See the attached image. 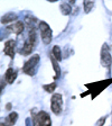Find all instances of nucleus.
<instances>
[{
  "instance_id": "f03ea898",
  "label": "nucleus",
  "mask_w": 112,
  "mask_h": 126,
  "mask_svg": "<svg viewBox=\"0 0 112 126\" xmlns=\"http://www.w3.org/2000/svg\"><path fill=\"white\" fill-rule=\"evenodd\" d=\"M52 122H50V115L45 111H40L38 113L34 118V126H50Z\"/></svg>"
},
{
  "instance_id": "dca6fc26",
  "label": "nucleus",
  "mask_w": 112,
  "mask_h": 126,
  "mask_svg": "<svg viewBox=\"0 0 112 126\" xmlns=\"http://www.w3.org/2000/svg\"><path fill=\"white\" fill-rule=\"evenodd\" d=\"M43 88H44L45 90H46L47 92H53L55 90V88H56V83H52V84H45V86H43Z\"/></svg>"
},
{
  "instance_id": "9d476101",
  "label": "nucleus",
  "mask_w": 112,
  "mask_h": 126,
  "mask_svg": "<svg viewBox=\"0 0 112 126\" xmlns=\"http://www.w3.org/2000/svg\"><path fill=\"white\" fill-rule=\"evenodd\" d=\"M17 19V15L13 13H9V14H6L5 16L2 17L1 19V23L2 24H7V23H10V21H13Z\"/></svg>"
},
{
  "instance_id": "6ab92c4d",
  "label": "nucleus",
  "mask_w": 112,
  "mask_h": 126,
  "mask_svg": "<svg viewBox=\"0 0 112 126\" xmlns=\"http://www.w3.org/2000/svg\"><path fill=\"white\" fill-rule=\"evenodd\" d=\"M1 126H7V125H5V124H3V123H1Z\"/></svg>"
},
{
  "instance_id": "f8f14e48",
  "label": "nucleus",
  "mask_w": 112,
  "mask_h": 126,
  "mask_svg": "<svg viewBox=\"0 0 112 126\" xmlns=\"http://www.w3.org/2000/svg\"><path fill=\"white\" fill-rule=\"evenodd\" d=\"M71 10H72V8H71V6L68 3H62L61 5V11H62V14L68 15V14H71Z\"/></svg>"
},
{
  "instance_id": "6e6552de",
  "label": "nucleus",
  "mask_w": 112,
  "mask_h": 126,
  "mask_svg": "<svg viewBox=\"0 0 112 126\" xmlns=\"http://www.w3.org/2000/svg\"><path fill=\"white\" fill-rule=\"evenodd\" d=\"M8 29L13 32L15 34H20L21 32L24 31V24L18 21V23H16V24H13V25H11V26H9Z\"/></svg>"
},
{
  "instance_id": "0eeeda50",
  "label": "nucleus",
  "mask_w": 112,
  "mask_h": 126,
  "mask_svg": "<svg viewBox=\"0 0 112 126\" xmlns=\"http://www.w3.org/2000/svg\"><path fill=\"white\" fill-rule=\"evenodd\" d=\"M16 77H17V73H16V71L13 69H8L6 71V81L8 83H12L15 81Z\"/></svg>"
},
{
  "instance_id": "ddd939ff",
  "label": "nucleus",
  "mask_w": 112,
  "mask_h": 126,
  "mask_svg": "<svg viewBox=\"0 0 112 126\" xmlns=\"http://www.w3.org/2000/svg\"><path fill=\"white\" fill-rule=\"evenodd\" d=\"M53 55H54V58L57 61H61V59H62V56H61V50L57 45H55L54 48H53Z\"/></svg>"
},
{
  "instance_id": "a211bd4d",
  "label": "nucleus",
  "mask_w": 112,
  "mask_h": 126,
  "mask_svg": "<svg viewBox=\"0 0 112 126\" xmlns=\"http://www.w3.org/2000/svg\"><path fill=\"white\" fill-rule=\"evenodd\" d=\"M26 126H31V124H30V118H27V119H26Z\"/></svg>"
},
{
  "instance_id": "1a4fd4ad",
  "label": "nucleus",
  "mask_w": 112,
  "mask_h": 126,
  "mask_svg": "<svg viewBox=\"0 0 112 126\" xmlns=\"http://www.w3.org/2000/svg\"><path fill=\"white\" fill-rule=\"evenodd\" d=\"M33 48H34V44L31 42H29V41H26L25 44H24V46H23V50H21V54H24V55L30 54Z\"/></svg>"
},
{
  "instance_id": "f3484780",
  "label": "nucleus",
  "mask_w": 112,
  "mask_h": 126,
  "mask_svg": "<svg viewBox=\"0 0 112 126\" xmlns=\"http://www.w3.org/2000/svg\"><path fill=\"white\" fill-rule=\"evenodd\" d=\"M104 122H105V118H101V119H100V121L97 123V125H95V126H102L103 124H104Z\"/></svg>"
},
{
  "instance_id": "39448f33",
  "label": "nucleus",
  "mask_w": 112,
  "mask_h": 126,
  "mask_svg": "<svg viewBox=\"0 0 112 126\" xmlns=\"http://www.w3.org/2000/svg\"><path fill=\"white\" fill-rule=\"evenodd\" d=\"M101 61H102V64L104 66H110V64H111V62H112V58H111V55H110L109 47H108L107 44H104L103 47H102Z\"/></svg>"
},
{
  "instance_id": "7ed1b4c3",
  "label": "nucleus",
  "mask_w": 112,
  "mask_h": 126,
  "mask_svg": "<svg viewBox=\"0 0 112 126\" xmlns=\"http://www.w3.org/2000/svg\"><path fill=\"white\" fill-rule=\"evenodd\" d=\"M39 28L42 32V39L45 44H50L52 42V29L47 25L45 21H40L39 23Z\"/></svg>"
},
{
  "instance_id": "2eb2a0df",
  "label": "nucleus",
  "mask_w": 112,
  "mask_h": 126,
  "mask_svg": "<svg viewBox=\"0 0 112 126\" xmlns=\"http://www.w3.org/2000/svg\"><path fill=\"white\" fill-rule=\"evenodd\" d=\"M93 6H94L93 1H84V9H85V13H90V10L92 9Z\"/></svg>"
},
{
  "instance_id": "4468645a",
  "label": "nucleus",
  "mask_w": 112,
  "mask_h": 126,
  "mask_svg": "<svg viewBox=\"0 0 112 126\" xmlns=\"http://www.w3.org/2000/svg\"><path fill=\"white\" fill-rule=\"evenodd\" d=\"M52 62H53L54 70H55V72H56V76H60V72H61L60 66H58V64H57V60H56V59H54V56H52Z\"/></svg>"
},
{
  "instance_id": "423d86ee",
  "label": "nucleus",
  "mask_w": 112,
  "mask_h": 126,
  "mask_svg": "<svg viewBox=\"0 0 112 126\" xmlns=\"http://www.w3.org/2000/svg\"><path fill=\"white\" fill-rule=\"evenodd\" d=\"M15 46H16L15 41H12V39L7 41V42L5 43V50H3L5 54L8 55V56H10V58L12 59L13 56H15Z\"/></svg>"
},
{
  "instance_id": "f257e3e1",
  "label": "nucleus",
  "mask_w": 112,
  "mask_h": 126,
  "mask_svg": "<svg viewBox=\"0 0 112 126\" xmlns=\"http://www.w3.org/2000/svg\"><path fill=\"white\" fill-rule=\"evenodd\" d=\"M39 63V55L38 54H35L33 55L24 65L23 70L25 73L29 74V76H33L36 71V68H37V64Z\"/></svg>"
},
{
  "instance_id": "9b49d317",
  "label": "nucleus",
  "mask_w": 112,
  "mask_h": 126,
  "mask_svg": "<svg viewBox=\"0 0 112 126\" xmlns=\"http://www.w3.org/2000/svg\"><path fill=\"white\" fill-rule=\"evenodd\" d=\"M17 118H18V114L17 113H11L10 115L8 116L7 122H8V124H9V126H12L13 124L17 122Z\"/></svg>"
},
{
  "instance_id": "20e7f679",
  "label": "nucleus",
  "mask_w": 112,
  "mask_h": 126,
  "mask_svg": "<svg viewBox=\"0 0 112 126\" xmlns=\"http://www.w3.org/2000/svg\"><path fill=\"white\" fill-rule=\"evenodd\" d=\"M62 104H63L62 96H61L60 94H55L52 97V104H50V106H52V110H53V113H54L55 115L61 114V111H62Z\"/></svg>"
}]
</instances>
